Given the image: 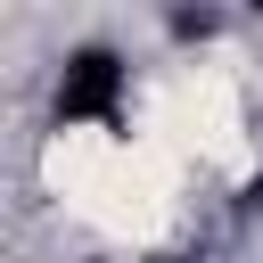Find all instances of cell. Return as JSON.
Listing matches in <instances>:
<instances>
[{
    "instance_id": "cell-1",
    "label": "cell",
    "mask_w": 263,
    "mask_h": 263,
    "mask_svg": "<svg viewBox=\"0 0 263 263\" xmlns=\"http://www.w3.org/2000/svg\"><path fill=\"white\" fill-rule=\"evenodd\" d=\"M123 90H132V66L107 41H82L58 66V123H115L123 115Z\"/></svg>"
}]
</instances>
